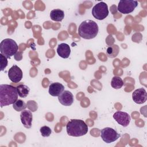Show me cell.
Segmentation results:
<instances>
[{
  "label": "cell",
  "mask_w": 147,
  "mask_h": 147,
  "mask_svg": "<svg viewBox=\"0 0 147 147\" xmlns=\"http://www.w3.org/2000/svg\"><path fill=\"white\" fill-rule=\"evenodd\" d=\"M17 88L9 84L0 85V106L1 107L13 104L18 99Z\"/></svg>",
  "instance_id": "cell-1"
},
{
  "label": "cell",
  "mask_w": 147,
  "mask_h": 147,
  "mask_svg": "<svg viewBox=\"0 0 147 147\" xmlns=\"http://www.w3.org/2000/svg\"><path fill=\"white\" fill-rule=\"evenodd\" d=\"M99 31L98 24L94 21L87 20L83 21L78 28V34L83 38L89 40L96 36Z\"/></svg>",
  "instance_id": "cell-2"
},
{
  "label": "cell",
  "mask_w": 147,
  "mask_h": 147,
  "mask_svg": "<svg viewBox=\"0 0 147 147\" xmlns=\"http://www.w3.org/2000/svg\"><path fill=\"white\" fill-rule=\"evenodd\" d=\"M67 134L70 136L80 137L87 133L88 126L81 119H71L66 125Z\"/></svg>",
  "instance_id": "cell-3"
},
{
  "label": "cell",
  "mask_w": 147,
  "mask_h": 147,
  "mask_svg": "<svg viewBox=\"0 0 147 147\" xmlns=\"http://www.w3.org/2000/svg\"><path fill=\"white\" fill-rule=\"evenodd\" d=\"M18 46L16 42L11 38H5L0 44L1 53L6 57L10 58L17 52Z\"/></svg>",
  "instance_id": "cell-4"
},
{
  "label": "cell",
  "mask_w": 147,
  "mask_h": 147,
  "mask_svg": "<svg viewBox=\"0 0 147 147\" xmlns=\"http://www.w3.org/2000/svg\"><path fill=\"white\" fill-rule=\"evenodd\" d=\"M92 14L95 18L98 20H104L109 15L107 5L104 2H100L96 3L92 7Z\"/></svg>",
  "instance_id": "cell-5"
},
{
  "label": "cell",
  "mask_w": 147,
  "mask_h": 147,
  "mask_svg": "<svg viewBox=\"0 0 147 147\" xmlns=\"http://www.w3.org/2000/svg\"><path fill=\"white\" fill-rule=\"evenodd\" d=\"M138 6V2L134 0H121L118 5L117 10L122 14H129L134 11Z\"/></svg>",
  "instance_id": "cell-6"
},
{
  "label": "cell",
  "mask_w": 147,
  "mask_h": 147,
  "mask_svg": "<svg viewBox=\"0 0 147 147\" xmlns=\"http://www.w3.org/2000/svg\"><path fill=\"white\" fill-rule=\"evenodd\" d=\"M120 134L111 127H105L100 130V137L106 143L109 144L115 141L120 137Z\"/></svg>",
  "instance_id": "cell-7"
},
{
  "label": "cell",
  "mask_w": 147,
  "mask_h": 147,
  "mask_svg": "<svg viewBox=\"0 0 147 147\" xmlns=\"http://www.w3.org/2000/svg\"><path fill=\"white\" fill-rule=\"evenodd\" d=\"M113 118L119 125L123 127L127 126L131 120V117L128 113L121 111H116L113 114Z\"/></svg>",
  "instance_id": "cell-8"
},
{
  "label": "cell",
  "mask_w": 147,
  "mask_h": 147,
  "mask_svg": "<svg viewBox=\"0 0 147 147\" xmlns=\"http://www.w3.org/2000/svg\"><path fill=\"white\" fill-rule=\"evenodd\" d=\"M8 77L12 82L18 83L22 78V70L17 65H14L8 71Z\"/></svg>",
  "instance_id": "cell-9"
},
{
  "label": "cell",
  "mask_w": 147,
  "mask_h": 147,
  "mask_svg": "<svg viewBox=\"0 0 147 147\" xmlns=\"http://www.w3.org/2000/svg\"><path fill=\"white\" fill-rule=\"evenodd\" d=\"M132 99L137 104H142L146 101L147 94L144 88H140L136 90L132 94Z\"/></svg>",
  "instance_id": "cell-10"
},
{
  "label": "cell",
  "mask_w": 147,
  "mask_h": 147,
  "mask_svg": "<svg viewBox=\"0 0 147 147\" xmlns=\"http://www.w3.org/2000/svg\"><path fill=\"white\" fill-rule=\"evenodd\" d=\"M59 102L65 106H71L74 102V95L69 91L64 90L59 96Z\"/></svg>",
  "instance_id": "cell-11"
},
{
  "label": "cell",
  "mask_w": 147,
  "mask_h": 147,
  "mask_svg": "<svg viewBox=\"0 0 147 147\" xmlns=\"http://www.w3.org/2000/svg\"><path fill=\"white\" fill-rule=\"evenodd\" d=\"M20 119L22 123L25 127L29 129L32 126L33 116L30 110H24L21 111L20 114Z\"/></svg>",
  "instance_id": "cell-12"
},
{
  "label": "cell",
  "mask_w": 147,
  "mask_h": 147,
  "mask_svg": "<svg viewBox=\"0 0 147 147\" xmlns=\"http://www.w3.org/2000/svg\"><path fill=\"white\" fill-rule=\"evenodd\" d=\"M64 91V86L59 82L51 83L49 86V94L53 96H59Z\"/></svg>",
  "instance_id": "cell-13"
},
{
  "label": "cell",
  "mask_w": 147,
  "mask_h": 147,
  "mask_svg": "<svg viewBox=\"0 0 147 147\" xmlns=\"http://www.w3.org/2000/svg\"><path fill=\"white\" fill-rule=\"evenodd\" d=\"M57 53L60 57L63 59L69 57L71 53V49L69 45L65 43L59 44L57 48Z\"/></svg>",
  "instance_id": "cell-14"
},
{
  "label": "cell",
  "mask_w": 147,
  "mask_h": 147,
  "mask_svg": "<svg viewBox=\"0 0 147 147\" xmlns=\"http://www.w3.org/2000/svg\"><path fill=\"white\" fill-rule=\"evenodd\" d=\"M50 17L53 21L60 22L64 18V13L63 10L59 9H53L51 11Z\"/></svg>",
  "instance_id": "cell-15"
},
{
  "label": "cell",
  "mask_w": 147,
  "mask_h": 147,
  "mask_svg": "<svg viewBox=\"0 0 147 147\" xmlns=\"http://www.w3.org/2000/svg\"><path fill=\"white\" fill-rule=\"evenodd\" d=\"M17 93L21 98H26L29 92V88L25 84L18 85L17 87Z\"/></svg>",
  "instance_id": "cell-16"
},
{
  "label": "cell",
  "mask_w": 147,
  "mask_h": 147,
  "mask_svg": "<svg viewBox=\"0 0 147 147\" xmlns=\"http://www.w3.org/2000/svg\"><path fill=\"white\" fill-rule=\"evenodd\" d=\"M119 48L117 45H113L109 47L107 49V55L109 57H114L117 56L119 53Z\"/></svg>",
  "instance_id": "cell-17"
},
{
  "label": "cell",
  "mask_w": 147,
  "mask_h": 147,
  "mask_svg": "<svg viewBox=\"0 0 147 147\" xmlns=\"http://www.w3.org/2000/svg\"><path fill=\"white\" fill-rule=\"evenodd\" d=\"M123 85V82L122 79L119 77L115 76H114L111 81V86L113 88L119 89Z\"/></svg>",
  "instance_id": "cell-18"
},
{
  "label": "cell",
  "mask_w": 147,
  "mask_h": 147,
  "mask_svg": "<svg viewBox=\"0 0 147 147\" xmlns=\"http://www.w3.org/2000/svg\"><path fill=\"white\" fill-rule=\"evenodd\" d=\"M26 103L21 99H17L13 104V107L17 111H21L25 110L26 107Z\"/></svg>",
  "instance_id": "cell-19"
},
{
  "label": "cell",
  "mask_w": 147,
  "mask_h": 147,
  "mask_svg": "<svg viewBox=\"0 0 147 147\" xmlns=\"http://www.w3.org/2000/svg\"><path fill=\"white\" fill-rule=\"evenodd\" d=\"M40 131L41 134V136L45 137H49L52 133V130L51 128L47 126H42L40 129Z\"/></svg>",
  "instance_id": "cell-20"
},
{
  "label": "cell",
  "mask_w": 147,
  "mask_h": 147,
  "mask_svg": "<svg viewBox=\"0 0 147 147\" xmlns=\"http://www.w3.org/2000/svg\"><path fill=\"white\" fill-rule=\"evenodd\" d=\"M0 64L1 71H3L4 69L7 65V58L3 56L2 54H0Z\"/></svg>",
  "instance_id": "cell-21"
},
{
  "label": "cell",
  "mask_w": 147,
  "mask_h": 147,
  "mask_svg": "<svg viewBox=\"0 0 147 147\" xmlns=\"http://www.w3.org/2000/svg\"><path fill=\"white\" fill-rule=\"evenodd\" d=\"M26 106L32 112H34L37 109V104L34 100H29L27 102Z\"/></svg>",
  "instance_id": "cell-22"
}]
</instances>
